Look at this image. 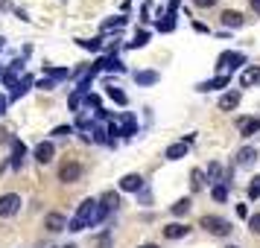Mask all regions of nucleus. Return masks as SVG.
<instances>
[{
  "instance_id": "obj_1",
  "label": "nucleus",
  "mask_w": 260,
  "mask_h": 248,
  "mask_svg": "<svg viewBox=\"0 0 260 248\" xmlns=\"http://www.w3.org/2000/svg\"><path fill=\"white\" fill-rule=\"evenodd\" d=\"M199 225L208 231V234H213V236H228V234H231V222L222 219V216H202Z\"/></svg>"
},
{
  "instance_id": "obj_2",
  "label": "nucleus",
  "mask_w": 260,
  "mask_h": 248,
  "mask_svg": "<svg viewBox=\"0 0 260 248\" xmlns=\"http://www.w3.org/2000/svg\"><path fill=\"white\" fill-rule=\"evenodd\" d=\"M18 210H21V196H15V193H6V196H0V216H3V219L15 216Z\"/></svg>"
},
{
  "instance_id": "obj_3",
  "label": "nucleus",
  "mask_w": 260,
  "mask_h": 248,
  "mask_svg": "<svg viewBox=\"0 0 260 248\" xmlns=\"http://www.w3.org/2000/svg\"><path fill=\"white\" fill-rule=\"evenodd\" d=\"M240 64H246V56H243V53H222L216 67H219V70H222V76H225L228 70H237Z\"/></svg>"
},
{
  "instance_id": "obj_4",
  "label": "nucleus",
  "mask_w": 260,
  "mask_h": 248,
  "mask_svg": "<svg viewBox=\"0 0 260 248\" xmlns=\"http://www.w3.org/2000/svg\"><path fill=\"white\" fill-rule=\"evenodd\" d=\"M79 178H82V166L76 164V161H71V164H64L59 169V181H64V184H73Z\"/></svg>"
},
{
  "instance_id": "obj_5",
  "label": "nucleus",
  "mask_w": 260,
  "mask_h": 248,
  "mask_svg": "<svg viewBox=\"0 0 260 248\" xmlns=\"http://www.w3.org/2000/svg\"><path fill=\"white\" fill-rule=\"evenodd\" d=\"M141 187H143V175H138V172H129V175L120 178V190H126V193H138Z\"/></svg>"
},
{
  "instance_id": "obj_6",
  "label": "nucleus",
  "mask_w": 260,
  "mask_h": 248,
  "mask_svg": "<svg viewBox=\"0 0 260 248\" xmlns=\"http://www.w3.org/2000/svg\"><path fill=\"white\" fill-rule=\"evenodd\" d=\"M44 228H47V231H53V234H59V231H64V228H68V219H64L61 213H47Z\"/></svg>"
},
{
  "instance_id": "obj_7",
  "label": "nucleus",
  "mask_w": 260,
  "mask_h": 248,
  "mask_svg": "<svg viewBox=\"0 0 260 248\" xmlns=\"http://www.w3.org/2000/svg\"><path fill=\"white\" fill-rule=\"evenodd\" d=\"M53 155H56V146H53L50 140H44V143H38V146H36V158L41 161V164H50V161H53Z\"/></svg>"
},
{
  "instance_id": "obj_8",
  "label": "nucleus",
  "mask_w": 260,
  "mask_h": 248,
  "mask_svg": "<svg viewBox=\"0 0 260 248\" xmlns=\"http://www.w3.org/2000/svg\"><path fill=\"white\" fill-rule=\"evenodd\" d=\"M187 225H181V222H173V225H167L164 228V236L167 239H181V236H187Z\"/></svg>"
},
{
  "instance_id": "obj_9",
  "label": "nucleus",
  "mask_w": 260,
  "mask_h": 248,
  "mask_svg": "<svg viewBox=\"0 0 260 248\" xmlns=\"http://www.w3.org/2000/svg\"><path fill=\"white\" fill-rule=\"evenodd\" d=\"M184 155H187V143L181 140V143H173V146H167L164 158H167V161H178V158H184Z\"/></svg>"
},
{
  "instance_id": "obj_10",
  "label": "nucleus",
  "mask_w": 260,
  "mask_h": 248,
  "mask_svg": "<svg viewBox=\"0 0 260 248\" xmlns=\"http://www.w3.org/2000/svg\"><path fill=\"white\" fill-rule=\"evenodd\" d=\"M240 105V91H228V94L219 96V108L222 111H231V108Z\"/></svg>"
},
{
  "instance_id": "obj_11",
  "label": "nucleus",
  "mask_w": 260,
  "mask_h": 248,
  "mask_svg": "<svg viewBox=\"0 0 260 248\" xmlns=\"http://www.w3.org/2000/svg\"><path fill=\"white\" fill-rule=\"evenodd\" d=\"M254 131H260V117H251V120H240V134H243V137H251Z\"/></svg>"
},
{
  "instance_id": "obj_12",
  "label": "nucleus",
  "mask_w": 260,
  "mask_h": 248,
  "mask_svg": "<svg viewBox=\"0 0 260 248\" xmlns=\"http://www.w3.org/2000/svg\"><path fill=\"white\" fill-rule=\"evenodd\" d=\"M24 155H26V146L21 140H12V166H15V169H21V164H24Z\"/></svg>"
},
{
  "instance_id": "obj_13",
  "label": "nucleus",
  "mask_w": 260,
  "mask_h": 248,
  "mask_svg": "<svg viewBox=\"0 0 260 248\" xmlns=\"http://www.w3.org/2000/svg\"><path fill=\"white\" fill-rule=\"evenodd\" d=\"M225 85H228V76H213V79H208V82L199 85V91L208 94V91H219V88H225Z\"/></svg>"
},
{
  "instance_id": "obj_14",
  "label": "nucleus",
  "mask_w": 260,
  "mask_h": 248,
  "mask_svg": "<svg viewBox=\"0 0 260 248\" xmlns=\"http://www.w3.org/2000/svg\"><path fill=\"white\" fill-rule=\"evenodd\" d=\"M251 161H257V149H251V146H246V149H240V152H237V164H240V166L251 164Z\"/></svg>"
},
{
  "instance_id": "obj_15",
  "label": "nucleus",
  "mask_w": 260,
  "mask_h": 248,
  "mask_svg": "<svg viewBox=\"0 0 260 248\" xmlns=\"http://www.w3.org/2000/svg\"><path fill=\"white\" fill-rule=\"evenodd\" d=\"M260 82V67H248L243 76H240V85L243 88H248V85H257Z\"/></svg>"
},
{
  "instance_id": "obj_16",
  "label": "nucleus",
  "mask_w": 260,
  "mask_h": 248,
  "mask_svg": "<svg viewBox=\"0 0 260 248\" xmlns=\"http://www.w3.org/2000/svg\"><path fill=\"white\" fill-rule=\"evenodd\" d=\"M243 21H246V18H243L240 12H231V9L222 12V24L225 26H234V29H237V26H243Z\"/></svg>"
},
{
  "instance_id": "obj_17",
  "label": "nucleus",
  "mask_w": 260,
  "mask_h": 248,
  "mask_svg": "<svg viewBox=\"0 0 260 248\" xmlns=\"http://www.w3.org/2000/svg\"><path fill=\"white\" fill-rule=\"evenodd\" d=\"M135 82L138 85H155L158 82V73L155 70H141V73H135Z\"/></svg>"
},
{
  "instance_id": "obj_18",
  "label": "nucleus",
  "mask_w": 260,
  "mask_h": 248,
  "mask_svg": "<svg viewBox=\"0 0 260 248\" xmlns=\"http://www.w3.org/2000/svg\"><path fill=\"white\" fill-rule=\"evenodd\" d=\"M44 73H47L50 79H68V76H71L68 67H50V64H44Z\"/></svg>"
},
{
  "instance_id": "obj_19",
  "label": "nucleus",
  "mask_w": 260,
  "mask_h": 248,
  "mask_svg": "<svg viewBox=\"0 0 260 248\" xmlns=\"http://www.w3.org/2000/svg\"><path fill=\"white\" fill-rule=\"evenodd\" d=\"M146 44H149V32H143V29H141V32H135V38L129 41V47H135V50L146 47Z\"/></svg>"
},
{
  "instance_id": "obj_20",
  "label": "nucleus",
  "mask_w": 260,
  "mask_h": 248,
  "mask_svg": "<svg viewBox=\"0 0 260 248\" xmlns=\"http://www.w3.org/2000/svg\"><path fill=\"white\" fill-rule=\"evenodd\" d=\"M170 210H173V216H184V213L190 210V199H178Z\"/></svg>"
},
{
  "instance_id": "obj_21",
  "label": "nucleus",
  "mask_w": 260,
  "mask_h": 248,
  "mask_svg": "<svg viewBox=\"0 0 260 248\" xmlns=\"http://www.w3.org/2000/svg\"><path fill=\"white\" fill-rule=\"evenodd\" d=\"M190 184H193V190H202L205 187V172L202 169H193L190 172Z\"/></svg>"
},
{
  "instance_id": "obj_22",
  "label": "nucleus",
  "mask_w": 260,
  "mask_h": 248,
  "mask_svg": "<svg viewBox=\"0 0 260 248\" xmlns=\"http://www.w3.org/2000/svg\"><path fill=\"white\" fill-rule=\"evenodd\" d=\"M108 96H111V99H114V102H117V105H126V102H129V99H126V94H123V91H120V88H114V85H111V88H108Z\"/></svg>"
},
{
  "instance_id": "obj_23",
  "label": "nucleus",
  "mask_w": 260,
  "mask_h": 248,
  "mask_svg": "<svg viewBox=\"0 0 260 248\" xmlns=\"http://www.w3.org/2000/svg\"><path fill=\"white\" fill-rule=\"evenodd\" d=\"M211 196L216 201H228V187H225V184H216V187L211 190Z\"/></svg>"
},
{
  "instance_id": "obj_24",
  "label": "nucleus",
  "mask_w": 260,
  "mask_h": 248,
  "mask_svg": "<svg viewBox=\"0 0 260 248\" xmlns=\"http://www.w3.org/2000/svg\"><path fill=\"white\" fill-rule=\"evenodd\" d=\"M248 199H260V175L251 178V184H248Z\"/></svg>"
},
{
  "instance_id": "obj_25",
  "label": "nucleus",
  "mask_w": 260,
  "mask_h": 248,
  "mask_svg": "<svg viewBox=\"0 0 260 248\" xmlns=\"http://www.w3.org/2000/svg\"><path fill=\"white\" fill-rule=\"evenodd\" d=\"M158 29H161V32H173V29H176V21H173V15H167V21H158Z\"/></svg>"
},
{
  "instance_id": "obj_26",
  "label": "nucleus",
  "mask_w": 260,
  "mask_h": 248,
  "mask_svg": "<svg viewBox=\"0 0 260 248\" xmlns=\"http://www.w3.org/2000/svg\"><path fill=\"white\" fill-rule=\"evenodd\" d=\"M79 47H85V50H100V47H103V38H91V41H85V38H82V41H79Z\"/></svg>"
},
{
  "instance_id": "obj_27",
  "label": "nucleus",
  "mask_w": 260,
  "mask_h": 248,
  "mask_svg": "<svg viewBox=\"0 0 260 248\" xmlns=\"http://www.w3.org/2000/svg\"><path fill=\"white\" fill-rule=\"evenodd\" d=\"M82 94H85V91H73V94H71V108H73V111H79V102H82Z\"/></svg>"
},
{
  "instance_id": "obj_28",
  "label": "nucleus",
  "mask_w": 260,
  "mask_h": 248,
  "mask_svg": "<svg viewBox=\"0 0 260 248\" xmlns=\"http://www.w3.org/2000/svg\"><path fill=\"white\" fill-rule=\"evenodd\" d=\"M103 204H106V207H117L120 199L114 196V193H106V196H103Z\"/></svg>"
},
{
  "instance_id": "obj_29",
  "label": "nucleus",
  "mask_w": 260,
  "mask_h": 248,
  "mask_svg": "<svg viewBox=\"0 0 260 248\" xmlns=\"http://www.w3.org/2000/svg\"><path fill=\"white\" fill-rule=\"evenodd\" d=\"M248 228H251L254 234H260V213H254V216H248Z\"/></svg>"
},
{
  "instance_id": "obj_30",
  "label": "nucleus",
  "mask_w": 260,
  "mask_h": 248,
  "mask_svg": "<svg viewBox=\"0 0 260 248\" xmlns=\"http://www.w3.org/2000/svg\"><path fill=\"white\" fill-rule=\"evenodd\" d=\"M26 85H29V79H24V82H18V85H15V91H12V96H21V94H26Z\"/></svg>"
},
{
  "instance_id": "obj_31",
  "label": "nucleus",
  "mask_w": 260,
  "mask_h": 248,
  "mask_svg": "<svg viewBox=\"0 0 260 248\" xmlns=\"http://www.w3.org/2000/svg\"><path fill=\"white\" fill-rule=\"evenodd\" d=\"M53 134H56V137H64V134H73V129L71 126H59V129H53Z\"/></svg>"
},
{
  "instance_id": "obj_32",
  "label": "nucleus",
  "mask_w": 260,
  "mask_h": 248,
  "mask_svg": "<svg viewBox=\"0 0 260 248\" xmlns=\"http://www.w3.org/2000/svg\"><path fill=\"white\" fill-rule=\"evenodd\" d=\"M193 3H196L199 9H211V6H213V3H216V0H193Z\"/></svg>"
},
{
  "instance_id": "obj_33",
  "label": "nucleus",
  "mask_w": 260,
  "mask_h": 248,
  "mask_svg": "<svg viewBox=\"0 0 260 248\" xmlns=\"http://www.w3.org/2000/svg\"><path fill=\"white\" fill-rule=\"evenodd\" d=\"M208 175H211V178H219V164H211V166H208Z\"/></svg>"
},
{
  "instance_id": "obj_34",
  "label": "nucleus",
  "mask_w": 260,
  "mask_h": 248,
  "mask_svg": "<svg viewBox=\"0 0 260 248\" xmlns=\"http://www.w3.org/2000/svg\"><path fill=\"white\" fill-rule=\"evenodd\" d=\"M38 88H44V91H53V79H41V82H38Z\"/></svg>"
},
{
  "instance_id": "obj_35",
  "label": "nucleus",
  "mask_w": 260,
  "mask_h": 248,
  "mask_svg": "<svg viewBox=\"0 0 260 248\" xmlns=\"http://www.w3.org/2000/svg\"><path fill=\"white\" fill-rule=\"evenodd\" d=\"M100 248H111V236L103 234V239H100Z\"/></svg>"
},
{
  "instance_id": "obj_36",
  "label": "nucleus",
  "mask_w": 260,
  "mask_h": 248,
  "mask_svg": "<svg viewBox=\"0 0 260 248\" xmlns=\"http://www.w3.org/2000/svg\"><path fill=\"white\" fill-rule=\"evenodd\" d=\"M237 216H248V207H246V204H237Z\"/></svg>"
},
{
  "instance_id": "obj_37",
  "label": "nucleus",
  "mask_w": 260,
  "mask_h": 248,
  "mask_svg": "<svg viewBox=\"0 0 260 248\" xmlns=\"http://www.w3.org/2000/svg\"><path fill=\"white\" fill-rule=\"evenodd\" d=\"M3 111H6V96L0 94V114H3Z\"/></svg>"
},
{
  "instance_id": "obj_38",
  "label": "nucleus",
  "mask_w": 260,
  "mask_h": 248,
  "mask_svg": "<svg viewBox=\"0 0 260 248\" xmlns=\"http://www.w3.org/2000/svg\"><path fill=\"white\" fill-rule=\"evenodd\" d=\"M251 9H254V12L260 15V0H251Z\"/></svg>"
},
{
  "instance_id": "obj_39",
  "label": "nucleus",
  "mask_w": 260,
  "mask_h": 248,
  "mask_svg": "<svg viewBox=\"0 0 260 248\" xmlns=\"http://www.w3.org/2000/svg\"><path fill=\"white\" fill-rule=\"evenodd\" d=\"M143 248H158V245H143Z\"/></svg>"
},
{
  "instance_id": "obj_40",
  "label": "nucleus",
  "mask_w": 260,
  "mask_h": 248,
  "mask_svg": "<svg viewBox=\"0 0 260 248\" xmlns=\"http://www.w3.org/2000/svg\"><path fill=\"white\" fill-rule=\"evenodd\" d=\"M0 50H3V38H0Z\"/></svg>"
},
{
  "instance_id": "obj_41",
  "label": "nucleus",
  "mask_w": 260,
  "mask_h": 248,
  "mask_svg": "<svg viewBox=\"0 0 260 248\" xmlns=\"http://www.w3.org/2000/svg\"><path fill=\"white\" fill-rule=\"evenodd\" d=\"M64 248H76V245H64Z\"/></svg>"
},
{
  "instance_id": "obj_42",
  "label": "nucleus",
  "mask_w": 260,
  "mask_h": 248,
  "mask_svg": "<svg viewBox=\"0 0 260 248\" xmlns=\"http://www.w3.org/2000/svg\"><path fill=\"white\" fill-rule=\"evenodd\" d=\"M228 248H237V245H228Z\"/></svg>"
}]
</instances>
